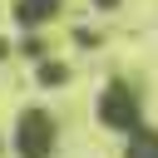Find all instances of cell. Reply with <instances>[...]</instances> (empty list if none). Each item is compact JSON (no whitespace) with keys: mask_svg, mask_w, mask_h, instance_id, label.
<instances>
[{"mask_svg":"<svg viewBox=\"0 0 158 158\" xmlns=\"http://www.w3.org/2000/svg\"><path fill=\"white\" fill-rule=\"evenodd\" d=\"M49 133H54V128H49V118L35 109V114H25V118H20L15 143H20V153H25V158H40V153L49 148Z\"/></svg>","mask_w":158,"mask_h":158,"instance_id":"1","label":"cell"}]
</instances>
